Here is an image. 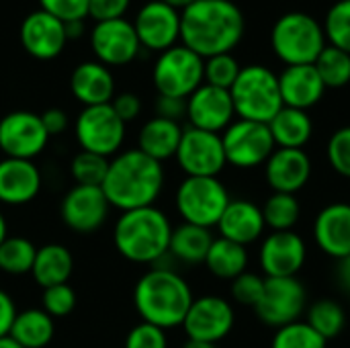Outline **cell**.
Returning <instances> with one entry per match:
<instances>
[{"mask_svg":"<svg viewBox=\"0 0 350 348\" xmlns=\"http://www.w3.org/2000/svg\"><path fill=\"white\" fill-rule=\"evenodd\" d=\"M14 318H16V306L12 297L4 289H0V338L10 334Z\"/></svg>","mask_w":350,"mask_h":348,"instance_id":"cell-50","label":"cell"},{"mask_svg":"<svg viewBox=\"0 0 350 348\" xmlns=\"http://www.w3.org/2000/svg\"><path fill=\"white\" fill-rule=\"evenodd\" d=\"M41 183V172L33 160H0V203L27 205L39 195Z\"/></svg>","mask_w":350,"mask_h":348,"instance_id":"cell-24","label":"cell"},{"mask_svg":"<svg viewBox=\"0 0 350 348\" xmlns=\"http://www.w3.org/2000/svg\"><path fill=\"white\" fill-rule=\"evenodd\" d=\"M164 183L166 174L162 162L133 148L123 150L109 160V170L100 189L109 205L123 213L154 205Z\"/></svg>","mask_w":350,"mask_h":348,"instance_id":"cell-2","label":"cell"},{"mask_svg":"<svg viewBox=\"0 0 350 348\" xmlns=\"http://www.w3.org/2000/svg\"><path fill=\"white\" fill-rule=\"evenodd\" d=\"M234 324H236V312L226 297L201 295L193 299L187 318L183 322V330L191 340L217 345L226 336H230Z\"/></svg>","mask_w":350,"mask_h":348,"instance_id":"cell-13","label":"cell"},{"mask_svg":"<svg viewBox=\"0 0 350 348\" xmlns=\"http://www.w3.org/2000/svg\"><path fill=\"white\" fill-rule=\"evenodd\" d=\"M195 295L191 285L170 267H152L133 289V306L142 322L162 330L183 326Z\"/></svg>","mask_w":350,"mask_h":348,"instance_id":"cell-3","label":"cell"},{"mask_svg":"<svg viewBox=\"0 0 350 348\" xmlns=\"http://www.w3.org/2000/svg\"><path fill=\"white\" fill-rule=\"evenodd\" d=\"M185 127L176 121L162 119V117H152L146 121L139 129L137 135V150L144 152L146 156L164 162L176 156L180 137H183Z\"/></svg>","mask_w":350,"mask_h":348,"instance_id":"cell-27","label":"cell"},{"mask_svg":"<svg viewBox=\"0 0 350 348\" xmlns=\"http://www.w3.org/2000/svg\"><path fill=\"white\" fill-rule=\"evenodd\" d=\"M37 246L23 236H8L0 244V271L6 275L31 273Z\"/></svg>","mask_w":350,"mask_h":348,"instance_id":"cell-35","label":"cell"},{"mask_svg":"<svg viewBox=\"0 0 350 348\" xmlns=\"http://www.w3.org/2000/svg\"><path fill=\"white\" fill-rule=\"evenodd\" d=\"M41 123H43V127L47 131V135L53 137V135H59V133L66 131L68 115L62 109H47V111L41 113Z\"/></svg>","mask_w":350,"mask_h":348,"instance_id":"cell-49","label":"cell"},{"mask_svg":"<svg viewBox=\"0 0 350 348\" xmlns=\"http://www.w3.org/2000/svg\"><path fill=\"white\" fill-rule=\"evenodd\" d=\"M308 260V244L295 230L271 232L258 248V265L267 279L297 277Z\"/></svg>","mask_w":350,"mask_h":348,"instance_id":"cell-15","label":"cell"},{"mask_svg":"<svg viewBox=\"0 0 350 348\" xmlns=\"http://www.w3.org/2000/svg\"><path fill=\"white\" fill-rule=\"evenodd\" d=\"M248 260L250 256L246 246H240L226 238H215L203 265L213 277L232 283L236 277L248 271Z\"/></svg>","mask_w":350,"mask_h":348,"instance_id":"cell-31","label":"cell"},{"mask_svg":"<svg viewBox=\"0 0 350 348\" xmlns=\"http://www.w3.org/2000/svg\"><path fill=\"white\" fill-rule=\"evenodd\" d=\"M111 205L100 187L74 185L62 199L59 215L64 224L76 234H94L98 232L107 217Z\"/></svg>","mask_w":350,"mask_h":348,"instance_id":"cell-17","label":"cell"},{"mask_svg":"<svg viewBox=\"0 0 350 348\" xmlns=\"http://www.w3.org/2000/svg\"><path fill=\"white\" fill-rule=\"evenodd\" d=\"M72 271H74V258L66 246L45 244V246L37 248L31 275H33L35 283L41 285L43 289L68 283Z\"/></svg>","mask_w":350,"mask_h":348,"instance_id":"cell-29","label":"cell"},{"mask_svg":"<svg viewBox=\"0 0 350 348\" xmlns=\"http://www.w3.org/2000/svg\"><path fill=\"white\" fill-rule=\"evenodd\" d=\"M21 43L35 59H53L68 43L64 23L41 8L33 10L21 25Z\"/></svg>","mask_w":350,"mask_h":348,"instance_id":"cell-21","label":"cell"},{"mask_svg":"<svg viewBox=\"0 0 350 348\" xmlns=\"http://www.w3.org/2000/svg\"><path fill=\"white\" fill-rule=\"evenodd\" d=\"M107 170H109V158L84 150H80L70 164L74 183L84 187H100L107 176Z\"/></svg>","mask_w":350,"mask_h":348,"instance_id":"cell-39","label":"cell"},{"mask_svg":"<svg viewBox=\"0 0 350 348\" xmlns=\"http://www.w3.org/2000/svg\"><path fill=\"white\" fill-rule=\"evenodd\" d=\"M55 334V324L49 314L41 308H29L16 312V318L10 328V338H14L25 348H45Z\"/></svg>","mask_w":350,"mask_h":348,"instance_id":"cell-32","label":"cell"},{"mask_svg":"<svg viewBox=\"0 0 350 348\" xmlns=\"http://www.w3.org/2000/svg\"><path fill=\"white\" fill-rule=\"evenodd\" d=\"M74 135L84 152L105 158L117 156L125 142V123L109 105L84 107L74 121Z\"/></svg>","mask_w":350,"mask_h":348,"instance_id":"cell-9","label":"cell"},{"mask_svg":"<svg viewBox=\"0 0 350 348\" xmlns=\"http://www.w3.org/2000/svg\"><path fill=\"white\" fill-rule=\"evenodd\" d=\"M279 90L283 107L308 111L316 107L326 92V86L314 64L306 66H285L279 74Z\"/></svg>","mask_w":350,"mask_h":348,"instance_id":"cell-25","label":"cell"},{"mask_svg":"<svg viewBox=\"0 0 350 348\" xmlns=\"http://www.w3.org/2000/svg\"><path fill=\"white\" fill-rule=\"evenodd\" d=\"M306 322L328 343L342 334L349 322V312L336 299H318L306 310Z\"/></svg>","mask_w":350,"mask_h":348,"instance_id":"cell-33","label":"cell"},{"mask_svg":"<svg viewBox=\"0 0 350 348\" xmlns=\"http://www.w3.org/2000/svg\"><path fill=\"white\" fill-rule=\"evenodd\" d=\"M219 238L232 240L240 246H250L265 238L267 224L262 217V207L250 199H232L217 224Z\"/></svg>","mask_w":350,"mask_h":348,"instance_id":"cell-23","label":"cell"},{"mask_svg":"<svg viewBox=\"0 0 350 348\" xmlns=\"http://www.w3.org/2000/svg\"><path fill=\"white\" fill-rule=\"evenodd\" d=\"M349 316H350V302H349Z\"/></svg>","mask_w":350,"mask_h":348,"instance_id":"cell-57","label":"cell"},{"mask_svg":"<svg viewBox=\"0 0 350 348\" xmlns=\"http://www.w3.org/2000/svg\"><path fill=\"white\" fill-rule=\"evenodd\" d=\"M0 348H25V347H21L14 338L4 336V338H0Z\"/></svg>","mask_w":350,"mask_h":348,"instance_id":"cell-55","label":"cell"},{"mask_svg":"<svg viewBox=\"0 0 350 348\" xmlns=\"http://www.w3.org/2000/svg\"><path fill=\"white\" fill-rule=\"evenodd\" d=\"M240 70H242V66L238 64V59L232 53H219V55L205 59L203 78H205V84L230 90L234 86Z\"/></svg>","mask_w":350,"mask_h":348,"instance_id":"cell-40","label":"cell"},{"mask_svg":"<svg viewBox=\"0 0 350 348\" xmlns=\"http://www.w3.org/2000/svg\"><path fill=\"white\" fill-rule=\"evenodd\" d=\"M308 310V289L299 277L267 279L260 302L254 306L256 318L269 328H281L301 320Z\"/></svg>","mask_w":350,"mask_h":348,"instance_id":"cell-11","label":"cell"},{"mask_svg":"<svg viewBox=\"0 0 350 348\" xmlns=\"http://www.w3.org/2000/svg\"><path fill=\"white\" fill-rule=\"evenodd\" d=\"M64 29H66V39L72 41V39H80L84 35V18H78V21H66L64 23Z\"/></svg>","mask_w":350,"mask_h":348,"instance_id":"cell-52","label":"cell"},{"mask_svg":"<svg viewBox=\"0 0 350 348\" xmlns=\"http://www.w3.org/2000/svg\"><path fill=\"white\" fill-rule=\"evenodd\" d=\"M262 217H265L267 230L271 232L295 230L301 217V201L297 199V195L271 193L262 205Z\"/></svg>","mask_w":350,"mask_h":348,"instance_id":"cell-34","label":"cell"},{"mask_svg":"<svg viewBox=\"0 0 350 348\" xmlns=\"http://www.w3.org/2000/svg\"><path fill=\"white\" fill-rule=\"evenodd\" d=\"M70 90L84 107L109 105L115 98V78L111 68L96 59L78 64L70 76Z\"/></svg>","mask_w":350,"mask_h":348,"instance_id":"cell-26","label":"cell"},{"mask_svg":"<svg viewBox=\"0 0 350 348\" xmlns=\"http://www.w3.org/2000/svg\"><path fill=\"white\" fill-rule=\"evenodd\" d=\"M265 180L273 193L297 195L304 191L312 178L314 164L306 150H285L277 148L262 166Z\"/></svg>","mask_w":350,"mask_h":348,"instance_id":"cell-20","label":"cell"},{"mask_svg":"<svg viewBox=\"0 0 350 348\" xmlns=\"http://www.w3.org/2000/svg\"><path fill=\"white\" fill-rule=\"evenodd\" d=\"M49 144L41 115L31 111H12L0 119V152L4 158L33 160Z\"/></svg>","mask_w":350,"mask_h":348,"instance_id":"cell-14","label":"cell"},{"mask_svg":"<svg viewBox=\"0 0 350 348\" xmlns=\"http://www.w3.org/2000/svg\"><path fill=\"white\" fill-rule=\"evenodd\" d=\"M221 144L226 152V162L238 170L265 166V162L277 150L269 125L246 119H236L221 133Z\"/></svg>","mask_w":350,"mask_h":348,"instance_id":"cell-10","label":"cell"},{"mask_svg":"<svg viewBox=\"0 0 350 348\" xmlns=\"http://www.w3.org/2000/svg\"><path fill=\"white\" fill-rule=\"evenodd\" d=\"M265 281L267 277L265 275H258V273H242L240 277H236L232 283H230V293H232V299L238 302L240 306H246V308H254L260 297H262V291H265Z\"/></svg>","mask_w":350,"mask_h":348,"instance_id":"cell-43","label":"cell"},{"mask_svg":"<svg viewBox=\"0 0 350 348\" xmlns=\"http://www.w3.org/2000/svg\"><path fill=\"white\" fill-rule=\"evenodd\" d=\"M334 277H336V283L338 287L349 293L350 295V254L349 256H342L336 260V267H334Z\"/></svg>","mask_w":350,"mask_h":348,"instance_id":"cell-51","label":"cell"},{"mask_svg":"<svg viewBox=\"0 0 350 348\" xmlns=\"http://www.w3.org/2000/svg\"><path fill=\"white\" fill-rule=\"evenodd\" d=\"M244 31V14L232 0H197L180 12V43L203 59L232 53Z\"/></svg>","mask_w":350,"mask_h":348,"instance_id":"cell-1","label":"cell"},{"mask_svg":"<svg viewBox=\"0 0 350 348\" xmlns=\"http://www.w3.org/2000/svg\"><path fill=\"white\" fill-rule=\"evenodd\" d=\"M172 224L156 205L123 211L113 230L117 252L135 265H158L168 256Z\"/></svg>","mask_w":350,"mask_h":348,"instance_id":"cell-4","label":"cell"},{"mask_svg":"<svg viewBox=\"0 0 350 348\" xmlns=\"http://www.w3.org/2000/svg\"><path fill=\"white\" fill-rule=\"evenodd\" d=\"M314 242L330 258L350 254V203L336 201L322 207L314 219Z\"/></svg>","mask_w":350,"mask_h":348,"instance_id":"cell-22","label":"cell"},{"mask_svg":"<svg viewBox=\"0 0 350 348\" xmlns=\"http://www.w3.org/2000/svg\"><path fill=\"white\" fill-rule=\"evenodd\" d=\"M90 47L96 55V62L105 64L107 68L127 66L142 51L133 23L127 18L96 23L90 31Z\"/></svg>","mask_w":350,"mask_h":348,"instance_id":"cell-16","label":"cell"},{"mask_svg":"<svg viewBox=\"0 0 350 348\" xmlns=\"http://www.w3.org/2000/svg\"><path fill=\"white\" fill-rule=\"evenodd\" d=\"M125 348H168L166 330L148 322H139L125 336Z\"/></svg>","mask_w":350,"mask_h":348,"instance_id":"cell-44","label":"cell"},{"mask_svg":"<svg viewBox=\"0 0 350 348\" xmlns=\"http://www.w3.org/2000/svg\"><path fill=\"white\" fill-rule=\"evenodd\" d=\"M314 66H316L326 90L328 88H345L350 82V53L338 49V47L326 45Z\"/></svg>","mask_w":350,"mask_h":348,"instance_id":"cell-36","label":"cell"},{"mask_svg":"<svg viewBox=\"0 0 350 348\" xmlns=\"http://www.w3.org/2000/svg\"><path fill=\"white\" fill-rule=\"evenodd\" d=\"M277 148L304 150L314 135V121L308 111L283 107L269 123Z\"/></svg>","mask_w":350,"mask_h":348,"instance_id":"cell-28","label":"cell"},{"mask_svg":"<svg viewBox=\"0 0 350 348\" xmlns=\"http://www.w3.org/2000/svg\"><path fill=\"white\" fill-rule=\"evenodd\" d=\"M326 43L350 53V0L334 2L324 18Z\"/></svg>","mask_w":350,"mask_h":348,"instance_id":"cell-38","label":"cell"},{"mask_svg":"<svg viewBox=\"0 0 350 348\" xmlns=\"http://www.w3.org/2000/svg\"><path fill=\"white\" fill-rule=\"evenodd\" d=\"M88 2L90 0H39V6H41V10H45L51 16L66 23V21L86 18Z\"/></svg>","mask_w":350,"mask_h":348,"instance_id":"cell-45","label":"cell"},{"mask_svg":"<svg viewBox=\"0 0 350 348\" xmlns=\"http://www.w3.org/2000/svg\"><path fill=\"white\" fill-rule=\"evenodd\" d=\"M326 160L336 174L350 180V125L336 129L330 135L326 144Z\"/></svg>","mask_w":350,"mask_h":348,"instance_id":"cell-41","label":"cell"},{"mask_svg":"<svg viewBox=\"0 0 350 348\" xmlns=\"http://www.w3.org/2000/svg\"><path fill=\"white\" fill-rule=\"evenodd\" d=\"M187 121L189 127L221 135L236 121V111L230 90L203 82L187 98Z\"/></svg>","mask_w":350,"mask_h":348,"instance_id":"cell-18","label":"cell"},{"mask_svg":"<svg viewBox=\"0 0 350 348\" xmlns=\"http://www.w3.org/2000/svg\"><path fill=\"white\" fill-rule=\"evenodd\" d=\"M183 348H217V345H211V343H203V340H191V338H187V343L183 345Z\"/></svg>","mask_w":350,"mask_h":348,"instance_id":"cell-54","label":"cell"},{"mask_svg":"<svg viewBox=\"0 0 350 348\" xmlns=\"http://www.w3.org/2000/svg\"><path fill=\"white\" fill-rule=\"evenodd\" d=\"M203 72L205 59L191 51L189 47H185L183 43H176L174 47L158 55L152 78L158 94L189 98L205 82Z\"/></svg>","mask_w":350,"mask_h":348,"instance_id":"cell-8","label":"cell"},{"mask_svg":"<svg viewBox=\"0 0 350 348\" xmlns=\"http://www.w3.org/2000/svg\"><path fill=\"white\" fill-rule=\"evenodd\" d=\"M6 238H8V226H6V219H4V215L0 213V244H2Z\"/></svg>","mask_w":350,"mask_h":348,"instance_id":"cell-56","label":"cell"},{"mask_svg":"<svg viewBox=\"0 0 350 348\" xmlns=\"http://www.w3.org/2000/svg\"><path fill=\"white\" fill-rule=\"evenodd\" d=\"M230 94L238 119L269 125L271 119L283 109L279 74L262 64L244 66L230 88Z\"/></svg>","mask_w":350,"mask_h":348,"instance_id":"cell-5","label":"cell"},{"mask_svg":"<svg viewBox=\"0 0 350 348\" xmlns=\"http://www.w3.org/2000/svg\"><path fill=\"white\" fill-rule=\"evenodd\" d=\"M213 240L215 238L211 230L183 222L180 226L172 228L168 254L185 265H203Z\"/></svg>","mask_w":350,"mask_h":348,"instance_id":"cell-30","label":"cell"},{"mask_svg":"<svg viewBox=\"0 0 350 348\" xmlns=\"http://www.w3.org/2000/svg\"><path fill=\"white\" fill-rule=\"evenodd\" d=\"M133 29L142 47L162 53L180 41V12L160 0H152L137 10Z\"/></svg>","mask_w":350,"mask_h":348,"instance_id":"cell-19","label":"cell"},{"mask_svg":"<svg viewBox=\"0 0 350 348\" xmlns=\"http://www.w3.org/2000/svg\"><path fill=\"white\" fill-rule=\"evenodd\" d=\"M174 160L187 176H219L228 166L221 135L195 127H185Z\"/></svg>","mask_w":350,"mask_h":348,"instance_id":"cell-12","label":"cell"},{"mask_svg":"<svg viewBox=\"0 0 350 348\" xmlns=\"http://www.w3.org/2000/svg\"><path fill=\"white\" fill-rule=\"evenodd\" d=\"M326 340L306 322L297 320L275 330L271 348H326Z\"/></svg>","mask_w":350,"mask_h":348,"instance_id":"cell-37","label":"cell"},{"mask_svg":"<svg viewBox=\"0 0 350 348\" xmlns=\"http://www.w3.org/2000/svg\"><path fill=\"white\" fill-rule=\"evenodd\" d=\"M156 117L180 123V119L187 117V98H174V96L158 94V98H156Z\"/></svg>","mask_w":350,"mask_h":348,"instance_id":"cell-48","label":"cell"},{"mask_svg":"<svg viewBox=\"0 0 350 348\" xmlns=\"http://www.w3.org/2000/svg\"><path fill=\"white\" fill-rule=\"evenodd\" d=\"M113 111L119 115V119L127 125L129 121H135L142 113V101L133 92H121L111 101Z\"/></svg>","mask_w":350,"mask_h":348,"instance_id":"cell-47","label":"cell"},{"mask_svg":"<svg viewBox=\"0 0 350 348\" xmlns=\"http://www.w3.org/2000/svg\"><path fill=\"white\" fill-rule=\"evenodd\" d=\"M160 2H164V4H168L170 8H174V10H178V12H183L185 8H189L193 2H197V0H160Z\"/></svg>","mask_w":350,"mask_h":348,"instance_id":"cell-53","label":"cell"},{"mask_svg":"<svg viewBox=\"0 0 350 348\" xmlns=\"http://www.w3.org/2000/svg\"><path fill=\"white\" fill-rule=\"evenodd\" d=\"M230 201V191L219 176H185L174 195L183 222L207 230L217 228Z\"/></svg>","mask_w":350,"mask_h":348,"instance_id":"cell-7","label":"cell"},{"mask_svg":"<svg viewBox=\"0 0 350 348\" xmlns=\"http://www.w3.org/2000/svg\"><path fill=\"white\" fill-rule=\"evenodd\" d=\"M326 45L324 27L308 12H285L271 29V47L285 66L316 64Z\"/></svg>","mask_w":350,"mask_h":348,"instance_id":"cell-6","label":"cell"},{"mask_svg":"<svg viewBox=\"0 0 350 348\" xmlns=\"http://www.w3.org/2000/svg\"><path fill=\"white\" fill-rule=\"evenodd\" d=\"M129 4H131V0H90L88 2V16H92L96 23L125 18Z\"/></svg>","mask_w":350,"mask_h":348,"instance_id":"cell-46","label":"cell"},{"mask_svg":"<svg viewBox=\"0 0 350 348\" xmlns=\"http://www.w3.org/2000/svg\"><path fill=\"white\" fill-rule=\"evenodd\" d=\"M76 308V293L68 283L62 285H53L43 289L41 295V310L45 314H49L53 320L55 318H66L74 312Z\"/></svg>","mask_w":350,"mask_h":348,"instance_id":"cell-42","label":"cell"}]
</instances>
